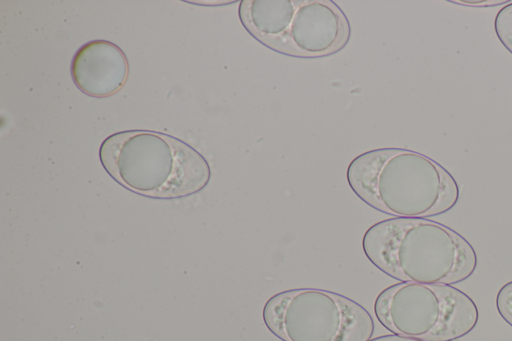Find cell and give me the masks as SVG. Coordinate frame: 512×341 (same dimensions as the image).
<instances>
[{"label": "cell", "instance_id": "obj_1", "mask_svg": "<svg viewBox=\"0 0 512 341\" xmlns=\"http://www.w3.org/2000/svg\"><path fill=\"white\" fill-rule=\"evenodd\" d=\"M349 187L364 203L396 218H430L459 200L455 178L432 158L405 148H379L348 165Z\"/></svg>", "mask_w": 512, "mask_h": 341}, {"label": "cell", "instance_id": "obj_2", "mask_svg": "<svg viewBox=\"0 0 512 341\" xmlns=\"http://www.w3.org/2000/svg\"><path fill=\"white\" fill-rule=\"evenodd\" d=\"M367 259L400 281L453 285L476 270L477 254L452 228L429 218H390L370 226L363 235Z\"/></svg>", "mask_w": 512, "mask_h": 341}, {"label": "cell", "instance_id": "obj_3", "mask_svg": "<svg viewBox=\"0 0 512 341\" xmlns=\"http://www.w3.org/2000/svg\"><path fill=\"white\" fill-rule=\"evenodd\" d=\"M105 171L131 192L154 199L187 197L210 181L207 160L186 142L156 131L126 130L99 148Z\"/></svg>", "mask_w": 512, "mask_h": 341}, {"label": "cell", "instance_id": "obj_4", "mask_svg": "<svg viewBox=\"0 0 512 341\" xmlns=\"http://www.w3.org/2000/svg\"><path fill=\"white\" fill-rule=\"evenodd\" d=\"M238 15L258 42L296 58L337 53L351 34L345 13L330 0H242Z\"/></svg>", "mask_w": 512, "mask_h": 341}, {"label": "cell", "instance_id": "obj_5", "mask_svg": "<svg viewBox=\"0 0 512 341\" xmlns=\"http://www.w3.org/2000/svg\"><path fill=\"white\" fill-rule=\"evenodd\" d=\"M374 313L392 334L426 341H454L477 325L473 299L453 285L400 282L382 290Z\"/></svg>", "mask_w": 512, "mask_h": 341}, {"label": "cell", "instance_id": "obj_6", "mask_svg": "<svg viewBox=\"0 0 512 341\" xmlns=\"http://www.w3.org/2000/svg\"><path fill=\"white\" fill-rule=\"evenodd\" d=\"M262 317L282 341H369L375 329L362 305L319 288H296L271 296Z\"/></svg>", "mask_w": 512, "mask_h": 341}, {"label": "cell", "instance_id": "obj_7", "mask_svg": "<svg viewBox=\"0 0 512 341\" xmlns=\"http://www.w3.org/2000/svg\"><path fill=\"white\" fill-rule=\"evenodd\" d=\"M129 74L124 52L107 40H92L75 53L71 63L74 84L95 98L114 95L125 85Z\"/></svg>", "mask_w": 512, "mask_h": 341}, {"label": "cell", "instance_id": "obj_8", "mask_svg": "<svg viewBox=\"0 0 512 341\" xmlns=\"http://www.w3.org/2000/svg\"><path fill=\"white\" fill-rule=\"evenodd\" d=\"M494 31L501 44L512 54V2L496 14Z\"/></svg>", "mask_w": 512, "mask_h": 341}, {"label": "cell", "instance_id": "obj_9", "mask_svg": "<svg viewBox=\"0 0 512 341\" xmlns=\"http://www.w3.org/2000/svg\"><path fill=\"white\" fill-rule=\"evenodd\" d=\"M495 304L498 314L512 327V281L505 283L498 290Z\"/></svg>", "mask_w": 512, "mask_h": 341}, {"label": "cell", "instance_id": "obj_10", "mask_svg": "<svg viewBox=\"0 0 512 341\" xmlns=\"http://www.w3.org/2000/svg\"><path fill=\"white\" fill-rule=\"evenodd\" d=\"M451 3H456V4H462V5H466V6H494V5H498V4H508L510 3L509 1H491V0H486V1H450Z\"/></svg>", "mask_w": 512, "mask_h": 341}, {"label": "cell", "instance_id": "obj_11", "mask_svg": "<svg viewBox=\"0 0 512 341\" xmlns=\"http://www.w3.org/2000/svg\"><path fill=\"white\" fill-rule=\"evenodd\" d=\"M369 341H426V340L403 337V336L391 334V335L379 336V337L370 339Z\"/></svg>", "mask_w": 512, "mask_h": 341}]
</instances>
